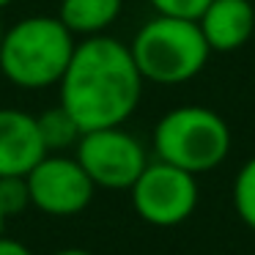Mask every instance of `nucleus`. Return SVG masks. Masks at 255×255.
<instances>
[{"instance_id":"f257e3e1","label":"nucleus","mask_w":255,"mask_h":255,"mask_svg":"<svg viewBox=\"0 0 255 255\" xmlns=\"http://www.w3.org/2000/svg\"><path fill=\"white\" fill-rule=\"evenodd\" d=\"M143 83L129 44L105 33L88 36L77 41L58 83V105L83 132L124 127L140 105Z\"/></svg>"},{"instance_id":"f03ea898","label":"nucleus","mask_w":255,"mask_h":255,"mask_svg":"<svg viewBox=\"0 0 255 255\" xmlns=\"http://www.w3.org/2000/svg\"><path fill=\"white\" fill-rule=\"evenodd\" d=\"M74 33L58 17H25L3 30L0 74L25 91L58 85L74 55Z\"/></svg>"},{"instance_id":"7ed1b4c3","label":"nucleus","mask_w":255,"mask_h":255,"mask_svg":"<svg viewBox=\"0 0 255 255\" xmlns=\"http://www.w3.org/2000/svg\"><path fill=\"white\" fill-rule=\"evenodd\" d=\"M129 52L140 77L156 85H181L195 80L209 63V44L198 19L156 14L140 25Z\"/></svg>"},{"instance_id":"20e7f679","label":"nucleus","mask_w":255,"mask_h":255,"mask_svg":"<svg viewBox=\"0 0 255 255\" xmlns=\"http://www.w3.org/2000/svg\"><path fill=\"white\" fill-rule=\"evenodd\" d=\"M233 134L225 118L211 107H173L154 127L156 159L200 176L217 170L231 154Z\"/></svg>"},{"instance_id":"39448f33","label":"nucleus","mask_w":255,"mask_h":255,"mask_svg":"<svg viewBox=\"0 0 255 255\" xmlns=\"http://www.w3.org/2000/svg\"><path fill=\"white\" fill-rule=\"evenodd\" d=\"M129 192L137 217L154 228H176L187 222L200 198L198 176L162 159L148 162Z\"/></svg>"},{"instance_id":"423d86ee","label":"nucleus","mask_w":255,"mask_h":255,"mask_svg":"<svg viewBox=\"0 0 255 255\" xmlns=\"http://www.w3.org/2000/svg\"><path fill=\"white\" fill-rule=\"evenodd\" d=\"M74 159L96 189H132L148 165L143 143L124 127L83 132L74 145Z\"/></svg>"},{"instance_id":"0eeeda50","label":"nucleus","mask_w":255,"mask_h":255,"mask_svg":"<svg viewBox=\"0 0 255 255\" xmlns=\"http://www.w3.org/2000/svg\"><path fill=\"white\" fill-rule=\"evenodd\" d=\"M30 189V206L50 217L83 214L94 200V181L74 156L47 154L25 176Z\"/></svg>"},{"instance_id":"6e6552de","label":"nucleus","mask_w":255,"mask_h":255,"mask_svg":"<svg viewBox=\"0 0 255 255\" xmlns=\"http://www.w3.org/2000/svg\"><path fill=\"white\" fill-rule=\"evenodd\" d=\"M47 156L36 116L0 107V176H28Z\"/></svg>"},{"instance_id":"1a4fd4ad","label":"nucleus","mask_w":255,"mask_h":255,"mask_svg":"<svg viewBox=\"0 0 255 255\" xmlns=\"http://www.w3.org/2000/svg\"><path fill=\"white\" fill-rule=\"evenodd\" d=\"M198 25L211 52H233L255 33V6L250 0H211Z\"/></svg>"},{"instance_id":"9d476101","label":"nucleus","mask_w":255,"mask_h":255,"mask_svg":"<svg viewBox=\"0 0 255 255\" xmlns=\"http://www.w3.org/2000/svg\"><path fill=\"white\" fill-rule=\"evenodd\" d=\"M124 0H61L58 19L74 36H102L118 19Z\"/></svg>"},{"instance_id":"9b49d317","label":"nucleus","mask_w":255,"mask_h":255,"mask_svg":"<svg viewBox=\"0 0 255 255\" xmlns=\"http://www.w3.org/2000/svg\"><path fill=\"white\" fill-rule=\"evenodd\" d=\"M36 124H39L47 154H61V151L77 145V140L83 137V129L77 127V121L61 105H55L50 110H44L41 116H36Z\"/></svg>"},{"instance_id":"f8f14e48","label":"nucleus","mask_w":255,"mask_h":255,"mask_svg":"<svg viewBox=\"0 0 255 255\" xmlns=\"http://www.w3.org/2000/svg\"><path fill=\"white\" fill-rule=\"evenodd\" d=\"M233 209L239 220L255 231V156L244 162L233 178Z\"/></svg>"},{"instance_id":"ddd939ff","label":"nucleus","mask_w":255,"mask_h":255,"mask_svg":"<svg viewBox=\"0 0 255 255\" xmlns=\"http://www.w3.org/2000/svg\"><path fill=\"white\" fill-rule=\"evenodd\" d=\"M30 206V189L25 176H0V214L17 217Z\"/></svg>"},{"instance_id":"4468645a","label":"nucleus","mask_w":255,"mask_h":255,"mask_svg":"<svg viewBox=\"0 0 255 255\" xmlns=\"http://www.w3.org/2000/svg\"><path fill=\"white\" fill-rule=\"evenodd\" d=\"M148 3L156 14H165V17L198 19L211 0H148Z\"/></svg>"},{"instance_id":"2eb2a0df","label":"nucleus","mask_w":255,"mask_h":255,"mask_svg":"<svg viewBox=\"0 0 255 255\" xmlns=\"http://www.w3.org/2000/svg\"><path fill=\"white\" fill-rule=\"evenodd\" d=\"M0 255H33V250L28 244H22L19 239L0 236Z\"/></svg>"},{"instance_id":"dca6fc26","label":"nucleus","mask_w":255,"mask_h":255,"mask_svg":"<svg viewBox=\"0 0 255 255\" xmlns=\"http://www.w3.org/2000/svg\"><path fill=\"white\" fill-rule=\"evenodd\" d=\"M55 255H94L91 250H83V247H66V250H58Z\"/></svg>"},{"instance_id":"f3484780","label":"nucleus","mask_w":255,"mask_h":255,"mask_svg":"<svg viewBox=\"0 0 255 255\" xmlns=\"http://www.w3.org/2000/svg\"><path fill=\"white\" fill-rule=\"evenodd\" d=\"M11 3H14V0H0V11H3V8H8Z\"/></svg>"},{"instance_id":"a211bd4d","label":"nucleus","mask_w":255,"mask_h":255,"mask_svg":"<svg viewBox=\"0 0 255 255\" xmlns=\"http://www.w3.org/2000/svg\"><path fill=\"white\" fill-rule=\"evenodd\" d=\"M3 225H6V217L0 214V236H3Z\"/></svg>"},{"instance_id":"6ab92c4d","label":"nucleus","mask_w":255,"mask_h":255,"mask_svg":"<svg viewBox=\"0 0 255 255\" xmlns=\"http://www.w3.org/2000/svg\"><path fill=\"white\" fill-rule=\"evenodd\" d=\"M0 41H3V25H0Z\"/></svg>"},{"instance_id":"aec40b11","label":"nucleus","mask_w":255,"mask_h":255,"mask_svg":"<svg viewBox=\"0 0 255 255\" xmlns=\"http://www.w3.org/2000/svg\"><path fill=\"white\" fill-rule=\"evenodd\" d=\"M253 255H255V253H253Z\"/></svg>"}]
</instances>
